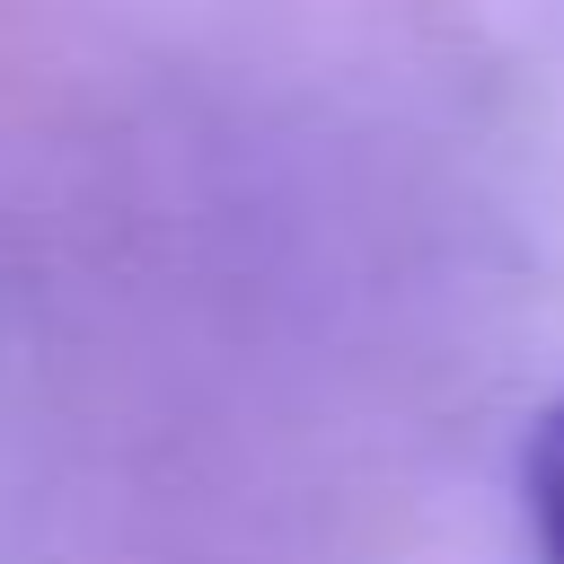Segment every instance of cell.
Segmentation results:
<instances>
[{
  "label": "cell",
  "instance_id": "obj_1",
  "mask_svg": "<svg viewBox=\"0 0 564 564\" xmlns=\"http://www.w3.org/2000/svg\"><path fill=\"white\" fill-rule=\"evenodd\" d=\"M520 494H529V538H538V564H564V397L529 423V449H520Z\"/></svg>",
  "mask_w": 564,
  "mask_h": 564
}]
</instances>
